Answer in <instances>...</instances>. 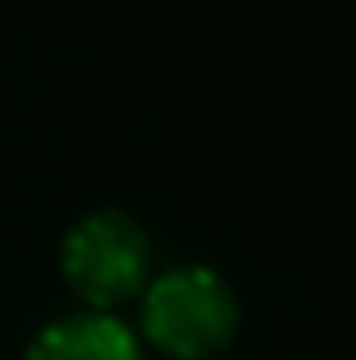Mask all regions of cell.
<instances>
[{
  "mask_svg": "<svg viewBox=\"0 0 356 360\" xmlns=\"http://www.w3.org/2000/svg\"><path fill=\"white\" fill-rule=\"evenodd\" d=\"M151 264V238L128 210H91L64 233V283L91 306H115L133 297Z\"/></svg>",
  "mask_w": 356,
  "mask_h": 360,
  "instance_id": "cell-2",
  "label": "cell"
},
{
  "mask_svg": "<svg viewBox=\"0 0 356 360\" xmlns=\"http://www.w3.org/2000/svg\"><path fill=\"white\" fill-rule=\"evenodd\" d=\"M27 360H142L133 328L106 310H82L46 324L27 342Z\"/></svg>",
  "mask_w": 356,
  "mask_h": 360,
  "instance_id": "cell-3",
  "label": "cell"
},
{
  "mask_svg": "<svg viewBox=\"0 0 356 360\" xmlns=\"http://www.w3.org/2000/svg\"><path fill=\"white\" fill-rule=\"evenodd\" d=\"M142 328L170 356H210L238 328V297L224 283V274L205 269V264H178L146 288Z\"/></svg>",
  "mask_w": 356,
  "mask_h": 360,
  "instance_id": "cell-1",
  "label": "cell"
}]
</instances>
